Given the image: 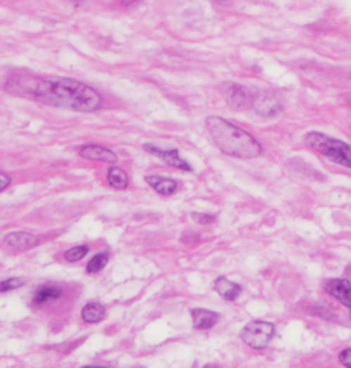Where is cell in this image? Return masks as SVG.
<instances>
[{
	"instance_id": "21",
	"label": "cell",
	"mask_w": 351,
	"mask_h": 368,
	"mask_svg": "<svg viewBox=\"0 0 351 368\" xmlns=\"http://www.w3.org/2000/svg\"><path fill=\"white\" fill-rule=\"evenodd\" d=\"M340 361L343 365L351 368V348H345L340 353Z\"/></svg>"
},
{
	"instance_id": "9",
	"label": "cell",
	"mask_w": 351,
	"mask_h": 368,
	"mask_svg": "<svg viewBox=\"0 0 351 368\" xmlns=\"http://www.w3.org/2000/svg\"><path fill=\"white\" fill-rule=\"evenodd\" d=\"M79 154H80V157H83V159L91 160V162H105V163L117 162V154L115 151H112L110 148L102 147V146H96V144L82 147Z\"/></svg>"
},
{
	"instance_id": "14",
	"label": "cell",
	"mask_w": 351,
	"mask_h": 368,
	"mask_svg": "<svg viewBox=\"0 0 351 368\" xmlns=\"http://www.w3.org/2000/svg\"><path fill=\"white\" fill-rule=\"evenodd\" d=\"M146 183L162 196H170L177 190V182L162 176H146Z\"/></svg>"
},
{
	"instance_id": "8",
	"label": "cell",
	"mask_w": 351,
	"mask_h": 368,
	"mask_svg": "<svg viewBox=\"0 0 351 368\" xmlns=\"http://www.w3.org/2000/svg\"><path fill=\"white\" fill-rule=\"evenodd\" d=\"M324 290L350 310V317H351V284H350V281L345 279H333L326 283Z\"/></svg>"
},
{
	"instance_id": "2",
	"label": "cell",
	"mask_w": 351,
	"mask_h": 368,
	"mask_svg": "<svg viewBox=\"0 0 351 368\" xmlns=\"http://www.w3.org/2000/svg\"><path fill=\"white\" fill-rule=\"evenodd\" d=\"M206 127L215 144L227 156L236 157V159L250 160L256 159L262 154V144L256 140L255 136L234 126L223 118H208Z\"/></svg>"
},
{
	"instance_id": "12",
	"label": "cell",
	"mask_w": 351,
	"mask_h": 368,
	"mask_svg": "<svg viewBox=\"0 0 351 368\" xmlns=\"http://www.w3.org/2000/svg\"><path fill=\"white\" fill-rule=\"evenodd\" d=\"M5 244L15 251H25L37 244V237L23 231H15L5 237Z\"/></svg>"
},
{
	"instance_id": "15",
	"label": "cell",
	"mask_w": 351,
	"mask_h": 368,
	"mask_svg": "<svg viewBox=\"0 0 351 368\" xmlns=\"http://www.w3.org/2000/svg\"><path fill=\"white\" fill-rule=\"evenodd\" d=\"M106 317V308L100 303H87L82 310V319L89 324L100 323Z\"/></svg>"
},
{
	"instance_id": "11",
	"label": "cell",
	"mask_w": 351,
	"mask_h": 368,
	"mask_svg": "<svg viewBox=\"0 0 351 368\" xmlns=\"http://www.w3.org/2000/svg\"><path fill=\"white\" fill-rule=\"evenodd\" d=\"M63 294V290L62 287L59 286H52V284H43L40 286L34 293H33V297H32V304L33 305H46L52 301H56L62 297Z\"/></svg>"
},
{
	"instance_id": "18",
	"label": "cell",
	"mask_w": 351,
	"mask_h": 368,
	"mask_svg": "<svg viewBox=\"0 0 351 368\" xmlns=\"http://www.w3.org/2000/svg\"><path fill=\"white\" fill-rule=\"evenodd\" d=\"M87 253H89V246H84V244L76 246L65 253V258L69 262H76V261H80Z\"/></svg>"
},
{
	"instance_id": "7",
	"label": "cell",
	"mask_w": 351,
	"mask_h": 368,
	"mask_svg": "<svg viewBox=\"0 0 351 368\" xmlns=\"http://www.w3.org/2000/svg\"><path fill=\"white\" fill-rule=\"evenodd\" d=\"M253 109L263 118H276L281 113V104L273 94L262 91L253 97Z\"/></svg>"
},
{
	"instance_id": "4",
	"label": "cell",
	"mask_w": 351,
	"mask_h": 368,
	"mask_svg": "<svg viewBox=\"0 0 351 368\" xmlns=\"http://www.w3.org/2000/svg\"><path fill=\"white\" fill-rule=\"evenodd\" d=\"M276 334V326L269 322L255 320L245 324L240 333V338L248 347L255 350H264Z\"/></svg>"
},
{
	"instance_id": "3",
	"label": "cell",
	"mask_w": 351,
	"mask_h": 368,
	"mask_svg": "<svg viewBox=\"0 0 351 368\" xmlns=\"http://www.w3.org/2000/svg\"><path fill=\"white\" fill-rule=\"evenodd\" d=\"M305 141L309 147H312L321 156L327 157L328 160H331L340 166L351 169V146L350 144H347L338 139L330 137L327 134L319 133V132H310L309 134H306Z\"/></svg>"
},
{
	"instance_id": "6",
	"label": "cell",
	"mask_w": 351,
	"mask_h": 368,
	"mask_svg": "<svg viewBox=\"0 0 351 368\" xmlns=\"http://www.w3.org/2000/svg\"><path fill=\"white\" fill-rule=\"evenodd\" d=\"M143 148H144L147 153L159 157V159H162L166 165H169V166H172V167H176V169L183 170V172H187V173H191V172H193L191 166H190L186 160H183L181 157L179 156V150H177V148H170V150H167V148H160V147H158V146H155V144H144Z\"/></svg>"
},
{
	"instance_id": "17",
	"label": "cell",
	"mask_w": 351,
	"mask_h": 368,
	"mask_svg": "<svg viewBox=\"0 0 351 368\" xmlns=\"http://www.w3.org/2000/svg\"><path fill=\"white\" fill-rule=\"evenodd\" d=\"M109 257H110V255H109L108 251L96 254V255L87 262L86 273H87V274H94V273L102 272V270L106 267L108 262H109Z\"/></svg>"
},
{
	"instance_id": "1",
	"label": "cell",
	"mask_w": 351,
	"mask_h": 368,
	"mask_svg": "<svg viewBox=\"0 0 351 368\" xmlns=\"http://www.w3.org/2000/svg\"><path fill=\"white\" fill-rule=\"evenodd\" d=\"M11 93L39 103L75 112H96L102 108V96L93 87L73 79H39L20 76L8 84Z\"/></svg>"
},
{
	"instance_id": "16",
	"label": "cell",
	"mask_w": 351,
	"mask_h": 368,
	"mask_svg": "<svg viewBox=\"0 0 351 368\" xmlns=\"http://www.w3.org/2000/svg\"><path fill=\"white\" fill-rule=\"evenodd\" d=\"M108 182L112 187L117 190H125L129 186V176L122 169L110 167L108 172Z\"/></svg>"
},
{
	"instance_id": "20",
	"label": "cell",
	"mask_w": 351,
	"mask_h": 368,
	"mask_svg": "<svg viewBox=\"0 0 351 368\" xmlns=\"http://www.w3.org/2000/svg\"><path fill=\"white\" fill-rule=\"evenodd\" d=\"M191 219L197 224H212L216 222V217L206 213H191Z\"/></svg>"
},
{
	"instance_id": "19",
	"label": "cell",
	"mask_w": 351,
	"mask_h": 368,
	"mask_svg": "<svg viewBox=\"0 0 351 368\" xmlns=\"http://www.w3.org/2000/svg\"><path fill=\"white\" fill-rule=\"evenodd\" d=\"M25 284V280L22 279H18V277H13V279H9L6 281H2L0 283V293H6V291H12V290H16L19 287H22Z\"/></svg>"
},
{
	"instance_id": "22",
	"label": "cell",
	"mask_w": 351,
	"mask_h": 368,
	"mask_svg": "<svg viewBox=\"0 0 351 368\" xmlns=\"http://www.w3.org/2000/svg\"><path fill=\"white\" fill-rule=\"evenodd\" d=\"M0 183H2V184H0V190H2V191L11 184V177L5 172L0 173Z\"/></svg>"
},
{
	"instance_id": "10",
	"label": "cell",
	"mask_w": 351,
	"mask_h": 368,
	"mask_svg": "<svg viewBox=\"0 0 351 368\" xmlns=\"http://www.w3.org/2000/svg\"><path fill=\"white\" fill-rule=\"evenodd\" d=\"M190 312H191V319H193V326L196 330H210L220 320V314L216 311H212V310L191 308Z\"/></svg>"
},
{
	"instance_id": "13",
	"label": "cell",
	"mask_w": 351,
	"mask_h": 368,
	"mask_svg": "<svg viewBox=\"0 0 351 368\" xmlns=\"http://www.w3.org/2000/svg\"><path fill=\"white\" fill-rule=\"evenodd\" d=\"M213 287H215L216 293L227 301H236L241 294V286L227 280L226 277H219L215 281Z\"/></svg>"
},
{
	"instance_id": "5",
	"label": "cell",
	"mask_w": 351,
	"mask_h": 368,
	"mask_svg": "<svg viewBox=\"0 0 351 368\" xmlns=\"http://www.w3.org/2000/svg\"><path fill=\"white\" fill-rule=\"evenodd\" d=\"M224 97L227 100V104L237 112L245 110L248 108H253V94L250 90L241 84L237 83H226L224 86Z\"/></svg>"
},
{
	"instance_id": "23",
	"label": "cell",
	"mask_w": 351,
	"mask_h": 368,
	"mask_svg": "<svg viewBox=\"0 0 351 368\" xmlns=\"http://www.w3.org/2000/svg\"><path fill=\"white\" fill-rule=\"evenodd\" d=\"M139 2V0H122V4L125 5V6H130V5H134V4H137Z\"/></svg>"
}]
</instances>
